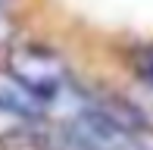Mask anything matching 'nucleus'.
<instances>
[{
    "label": "nucleus",
    "instance_id": "f257e3e1",
    "mask_svg": "<svg viewBox=\"0 0 153 150\" xmlns=\"http://www.w3.org/2000/svg\"><path fill=\"white\" fill-rule=\"evenodd\" d=\"M10 75L19 78L31 94H38L47 103L69 88L66 66L41 47H16L10 53Z\"/></svg>",
    "mask_w": 153,
    "mask_h": 150
},
{
    "label": "nucleus",
    "instance_id": "f03ea898",
    "mask_svg": "<svg viewBox=\"0 0 153 150\" xmlns=\"http://www.w3.org/2000/svg\"><path fill=\"white\" fill-rule=\"evenodd\" d=\"M0 113L19 116V119H38V116L47 113V100L31 94L19 78L0 75Z\"/></svg>",
    "mask_w": 153,
    "mask_h": 150
},
{
    "label": "nucleus",
    "instance_id": "7ed1b4c3",
    "mask_svg": "<svg viewBox=\"0 0 153 150\" xmlns=\"http://www.w3.org/2000/svg\"><path fill=\"white\" fill-rule=\"evenodd\" d=\"M141 75L147 78V85H153V47L144 53V59H141Z\"/></svg>",
    "mask_w": 153,
    "mask_h": 150
},
{
    "label": "nucleus",
    "instance_id": "20e7f679",
    "mask_svg": "<svg viewBox=\"0 0 153 150\" xmlns=\"http://www.w3.org/2000/svg\"><path fill=\"white\" fill-rule=\"evenodd\" d=\"M10 35H13V25H10V19L0 13V44H3V41L10 38Z\"/></svg>",
    "mask_w": 153,
    "mask_h": 150
},
{
    "label": "nucleus",
    "instance_id": "39448f33",
    "mask_svg": "<svg viewBox=\"0 0 153 150\" xmlns=\"http://www.w3.org/2000/svg\"><path fill=\"white\" fill-rule=\"evenodd\" d=\"M0 3H3V0H0Z\"/></svg>",
    "mask_w": 153,
    "mask_h": 150
}]
</instances>
